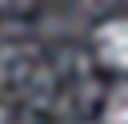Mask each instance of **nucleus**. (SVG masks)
I'll list each match as a JSON object with an SVG mask.
<instances>
[{
	"label": "nucleus",
	"instance_id": "f257e3e1",
	"mask_svg": "<svg viewBox=\"0 0 128 124\" xmlns=\"http://www.w3.org/2000/svg\"><path fill=\"white\" fill-rule=\"evenodd\" d=\"M96 48L100 56L112 64V68H124L128 72V20H112L96 32Z\"/></svg>",
	"mask_w": 128,
	"mask_h": 124
},
{
	"label": "nucleus",
	"instance_id": "f03ea898",
	"mask_svg": "<svg viewBox=\"0 0 128 124\" xmlns=\"http://www.w3.org/2000/svg\"><path fill=\"white\" fill-rule=\"evenodd\" d=\"M104 120H108V124H128V84L116 88V92L108 96V104H104Z\"/></svg>",
	"mask_w": 128,
	"mask_h": 124
},
{
	"label": "nucleus",
	"instance_id": "7ed1b4c3",
	"mask_svg": "<svg viewBox=\"0 0 128 124\" xmlns=\"http://www.w3.org/2000/svg\"><path fill=\"white\" fill-rule=\"evenodd\" d=\"M0 124H4V112H0Z\"/></svg>",
	"mask_w": 128,
	"mask_h": 124
},
{
	"label": "nucleus",
	"instance_id": "20e7f679",
	"mask_svg": "<svg viewBox=\"0 0 128 124\" xmlns=\"http://www.w3.org/2000/svg\"><path fill=\"white\" fill-rule=\"evenodd\" d=\"M0 4H4V0H0Z\"/></svg>",
	"mask_w": 128,
	"mask_h": 124
}]
</instances>
